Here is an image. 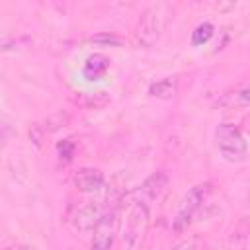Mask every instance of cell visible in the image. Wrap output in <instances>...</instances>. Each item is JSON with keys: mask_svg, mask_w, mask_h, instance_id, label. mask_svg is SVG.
Returning a JSON list of instances; mask_svg holds the SVG:
<instances>
[{"mask_svg": "<svg viewBox=\"0 0 250 250\" xmlns=\"http://www.w3.org/2000/svg\"><path fill=\"white\" fill-rule=\"evenodd\" d=\"M217 146L221 154L230 162H242L248 154V145L242 131L232 123H221L215 131Z\"/></svg>", "mask_w": 250, "mask_h": 250, "instance_id": "obj_1", "label": "cell"}, {"mask_svg": "<svg viewBox=\"0 0 250 250\" xmlns=\"http://www.w3.org/2000/svg\"><path fill=\"white\" fill-rule=\"evenodd\" d=\"M211 193V184H197V186H193L186 195H184V199H182V203H180V209H178V213H176V217H174V221H172V229L176 230V232H184L188 227H189V223L193 221V217H195V213L201 209V205H203V201H205V197Z\"/></svg>", "mask_w": 250, "mask_h": 250, "instance_id": "obj_2", "label": "cell"}, {"mask_svg": "<svg viewBox=\"0 0 250 250\" xmlns=\"http://www.w3.org/2000/svg\"><path fill=\"white\" fill-rule=\"evenodd\" d=\"M146 227H148V207L143 201H137L127 219V227H125V234H123L125 248L133 250L145 236Z\"/></svg>", "mask_w": 250, "mask_h": 250, "instance_id": "obj_3", "label": "cell"}, {"mask_svg": "<svg viewBox=\"0 0 250 250\" xmlns=\"http://www.w3.org/2000/svg\"><path fill=\"white\" fill-rule=\"evenodd\" d=\"M119 219L117 211L109 209L107 213H102L100 221L94 227V238H92V248L90 250H109L113 244V238L117 234Z\"/></svg>", "mask_w": 250, "mask_h": 250, "instance_id": "obj_4", "label": "cell"}, {"mask_svg": "<svg viewBox=\"0 0 250 250\" xmlns=\"http://www.w3.org/2000/svg\"><path fill=\"white\" fill-rule=\"evenodd\" d=\"M158 35H160V27H158V16L154 14V10H146L139 23H137V29H135V41L137 45L148 49L152 47L156 41H158Z\"/></svg>", "mask_w": 250, "mask_h": 250, "instance_id": "obj_5", "label": "cell"}, {"mask_svg": "<svg viewBox=\"0 0 250 250\" xmlns=\"http://www.w3.org/2000/svg\"><path fill=\"white\" fill-rule=\"evenodd\" d=\"M72 182H74L76 189L92 193V191H98V189L104 188L105 178H104V174L98 168H80V170L74 172Z\"/></svg>", "mask_w": 250, "mask_h": 250, "instance_id": "obj_6", "label": "cell"}, {"mask_svg": "<svg viewBox=\"0 0 250 250\" xmlns=\"http://www.w3.org/2000/svg\"><path fill=\"white\" fill-rule=\"evenodd\" d=\"M102 217V211H100V205L96 201H86L76 213H74V219H72V225L76 230L80 232H88V230H94L96 223L100 221Z\"/></svg>", "mask_w": 250, "mask_h": 250, "instance_id": "obj_7", "label": "cell"}, {"mask_svg": "<svg viewBox=\"0 0 250 250\" xmlns=\"http://www.w3.org/2000/svg\"><path fill=\"white\" fill-rule=\"evenodd\" d=\"M109 62H111L109 57H105V55H102V53H94V55H90V57L86 59L82 72H84V76H86L88 80H100V78L105 74Z\"/></svg>", "mask_w": 250, "mask_h": 250, "instance_id": "obj_8", "label": "cell"}, {"mask_svg": "<svg viewBox=\"0 0 250 250\" xmlns=\"http://www.w3.org/2000/svg\"><path fill=\"white\" fill-rule=\"evenodd\" d=\"M166 182H168V176H166L164 172H154V174H150V176L141 184L139 193H141L143 197H146V199H154V197H158V195L162 193V189L166 188Z\"/></svg>", "mask_w": 250, "mask_h": 250, "instance_id": "obj_9", "label": "cell"}, {"mask_svg": "<svg viewBox=\"0 0 250 250\" xmlns=\"http://www.w3.org/2000/svg\"><path fill=\"white\" fill-rule=\"evenodd\" d=\"M176 92H178V80L174 76H166L148 86V96L160 98V100H168V98L176 96Z\"/></svg>", "mask_w": 250, "mask_h": 250, "instance_id": "obj_10", "label": "cell"}, {"mask_svg": "<svg viewBox=\"0 0 250 250\" xmlns=\"http://www.w3.org/2000/svg\"><path fill=\"white\" fill-rule=\"evenodd\" d=\"M74 102L82 107L98 109V107H104L105 104H109V96H107V92H102V90L100 92H78Z\"/></svg>", "mask_w": 250, "mask_h": 250, "instance_id": "obj_11", "label": "cell"}, {"mask_svg": "<svg viewBox=\"0 0 250 250\" xmlns=\"http://www.w3.org/2000/svg\"><path fill=\"white\" fill-rule=\"evenodd\" d=\"M68 123H70V115H68L66 111H57V113L49 115L41 127H43V131H45V133H55V131H59V129H62V127H66Z\"/></svg>", "mask_w": 250, "mask_h": 250, "instance_id": "obj_12", "label": "cell"}, {"mask_svg": "<svg viewBox=\"0 0 250 250\" xmlns=\"http://www.w3.org/2000/svg\"><path fill=\"white\" fill-rule=\"evenodd\" d=\"M213 25L209 23V21H203V23H199L193 31H191V45H203V43H207L209 39H211V35H213Z\"/></svg>", "mask_w": 250, "mask_h": 250, "instance_id": "obj_13", "label": "cell"}, {"mask_svg": "<svg viewBox=\"0 0 250 250\" xmlns=\"http://www.w3.org/2000/svg\"><path fill=\"white\" fill-rule=\"evenodd\" d=\"M88 41L96 43V45H104V47H121L123 45V39L113 33H98V35L88 37Z\"/></svg>", "mask_w": 250, "mask_h": 250, "instance_id": "obj_14", "label": "cell"}, {"mask_svg": "<svg viewBox=\"0 0 250 250\" xmlns=\"http://www.w3.org/2000/svg\"><path fill=\"white\" fill-rule=\"evenodd\" d=\"M74 150H76V145H74L72 139H62V141L57 143V152H59L61 160H64V162H70L72 160Z\"/></svg>", "mask_w": 250, "mask_h": 250, "instance_id": "obj_15", "label": "cell"}, {"mask_svg": "<svg viewBox=\"0 0 250 250\" xmlns=\"http://www.w3.org/2000/svg\"><path fill=\"white\" fill-rule=\"evenodd\" d=\"M230 102H232L234 105H240V107H246V105H248V102H250V88H248V86H242L240 90H236Z\"/></svg>", "mask_w": 250, "mask_h": 250, "instance_id": "obj_16", "label": "cell"}, {"mask_svg": "<svg viewBox=\"0 0 250 250\" xmlns=\"http://www.w3.org/2000/svg\"><path fill=\"white\" fill-rule=\"evenodd\" d=\"M43 137H45L43 127H41V125H31V129H29V139L33 141V145H35V146H41Z\"/></svg>", "mask_w": 250, "mask_h": 250, "instance_id": "obj_17", "label": "cell"}, {"mask_svg": "<svg viewBox=\"0 0 250 250\" xmlns=\"http://www.w3.org/2000/svg\"><path fill=\"white\" fill-rule=\"evenodd\" d=\"M12 137H14V129L6 123H0V148H4Z\"/></svg>", "mask_w": 250, "mask_h": 250, "instance_id": "obj_18", "label": "cell"}, {"mask_svg": "<svg viewBox=\"0 0 250 250\" xmlns=\"http://www.w3.org/2000/svg\"><path fill=\"white\" fill-rule=\"evenodd\" d=\"M174 250H199V242L197 240H184V242H180L178 246H174Z\"/></svg>", "mask_w": 250, "mask_h": 250, "instance_id": "obj_19", "label": "cell"}, {"mask_svg": "<svg viewBox=\"0 0 250 250\" xmlns=\"http://www.w3.org/2000/svg\"><path fill=\"white\" fill-rule=\"evenodd\" d=\"M12 43H14V41H12V37H8V35L0 33V49H8Z\"/></svg>", "mask_w": 250, "mask_h": 250, "instance_id": "obj_20", "label": "cell"}, {"mask_svg": "<svg viewBox=\"0 0 250 250\" xmlns=\"http://www.w3.org/2000/svg\"><path fill=\"white\" fill-rule=\"evenodd\" d=\"M8 250H25V248H23L21 244H14V246H10Z\"/></svg>", "mask_w": 250, "mask_h": 250, "instance_id": "obj_21", "label": "cell"}]
</instances>
